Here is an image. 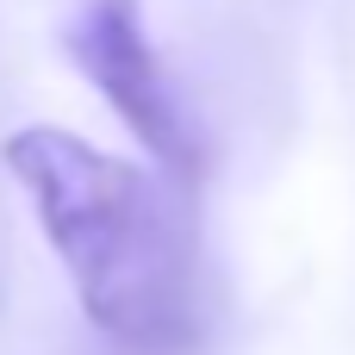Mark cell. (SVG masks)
<instances>
[{"label": "cell", "mask_w": 355, "mask_h": 355, "mask_svg": "<svg viewBox=\"0 0 355 355\" xmlns=\"http://www.w3.org/2000/svg\"><path fill=\"white\" fill-rule=\"evenodd\" d=\"M69 56L75 69L100 87V100L119 112V125L168 168V175H193L200 150L187 131V112L168 87V69L144 31L137 0H87L69 19Z\"/></svg>", "instance_id": "7a4b0ae2"}, {"label": "cell", "mask_w": 355, "mask_h": 355, "mask_svg": "<svg viewBox=\"0 0 355 355\" xmlns=\"http://www.w3.org/2000/svg\"><path fill=\"white\" fill-rule=\"evenodd\" d=\"M6 168L37 206L94 331L137 355L193 343V250L181 206L150 168L56 125L12 131Z\"/></svg>", "instance_id": "6da1fadb"}]
</instances>
